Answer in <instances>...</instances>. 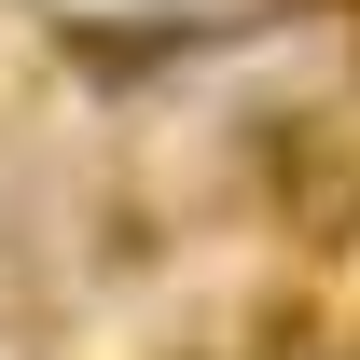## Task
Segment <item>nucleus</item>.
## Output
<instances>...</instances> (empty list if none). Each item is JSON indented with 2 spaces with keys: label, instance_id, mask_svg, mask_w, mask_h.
<instances>
[]
</instances>
